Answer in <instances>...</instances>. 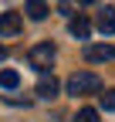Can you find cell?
Masks as SVG:
<instances>
[{
  "label": "cell",
  "instance_id": "6da1fadb",
  "mask_svg": "<svg viewBox=\"0 0 115 122\" xmlns=\"http://www.w3.org/2000/svg\"><path fill=\"white\" fill-rule=\"evenodd\" d=\"M64 88H68V95H91V92H102V78L95 71H75L64 81Z\"/></svg>",
  "mask_w": 115,
  "mask_h": 122
},
{
  "label": "cell",
  "instance_id": "7a4b0ae2",
  "mask_svg": "<svg viewBox=\"0 0 115 122\" xmlns=\"http://www.w3.org/2000/svg\"><path fill=\"white\" fill-rule=\"evenodd\" d=\"M27 61H31V68H37V71H48V68L54 65V44H51V41H41V44H34V48L27 51Z\"/></svg>",
  "mask_w": 115,
  "mask_h": 122
},
{
  "label": "cell",
  "instance_id": "3957f363",
  "mask_svg": "<svg viewBox=\"0 0 115 122\" xmlns=\"http://www.w3.org/2000/svg\"><path fill=\"white\" fill-rule=\"evenodd\" d=\"M20 27H24L20 14H14V10L0 14V37H14V34H20Z\"/></svg>",
  "mask_w": 115,
  "mask_h": 122
},
{
  "label": "cell",
  "instance_id": "277c9868",
  "mask_svg": "<svg viewBox=\"0 0 115 122\" xmlns=\"http://www.w3.org/2000/svg\"><path fill=\"white\" fill-rule=\"evenodd\" d=\"M85 58L91 65H98V61H115V48L112 44H88L85 48Z\"/></svg>",
  "mask_w": 115,
  "mask_h": 122
},
{
  "label": "cell",
  "instance_id": "5b68a950",
  "mask_svg": "<svg viewBox=\"0 0 115 122\" xmlns=\"http://www.w3.org/2000/svg\"><path fill=\"white\" fill-rule=\"evenodd\" d=\"M95 27L102 30V34H115V7H102V10H98Z\"/></svg>",
  "mask_w": 115,
  "mask_h": 122
},
{
  "label": "cell",
  "instance_id": "8992f818",
  "mask_svg": "<svg viewBox=\"0 0 115 122\" xmlns=\"http://www.w3.org/2000/svg\"><path fill=\"white\" fill-rule=\"evenodd\" d=\"M68 30H71V37L88 41V34H91V24H88V20H85L81 14H78V17H71V20H68Z\"/></svg>",
  "mask_w": 115,
  "mask_h": 122
},
{
  "label": "cell",
  "instance_id": "52a82bcc",
  "mask_svg": "<svg viewBox=\"0 0 115 122\" xmlns=\"http://www.w3.org/2000/svg\"><path fill=\"white\" fill-rule=\"evenodd\" d=\"M24 14H27V17H31V20H44L48 17V4H44V0H27V7H24Z\"/></svg>",
  "mask_w": 115,
  "mask_h": 122
},
{
  "label": "cell",
  "instance_id": "ba28073f",
  "mask_svg": "<svg viewBox=\"0 0 115 122\" xmlns=\"http://www.w3.org/2000/svg\"><path fill=\"white\" fill-rule=\"evenodd\" d=\"M58 88H61V85H58V78H48V75H44V78L37 81V88H34V92H37L41 98H54V95H58Z\"/></svg>",
  "mask_w": 115,
  "mask_h": 122
},
{
  "label": "cell",
  "instance_id": "9c48e42d",
  "mask_svg": "<svg viewBox=\"0 0 115 122\" xmlns=\"http://www.w3.org/2000/svg\"><path fill=\"white\" fill-rule=\"evenodd\" d=\"M17 85H20V75L17 71H10V68L0 71V88H17Z\"/></svg>",
  "mask_w": 115,
  "mask_h": 122
},
{
  "label": "cell",
  "instance_id": "30bf717a",
  "mask_svg": "<svg viewBox=\"0 0 115 122\" xmlns=\"http://www.w3.org/2000/svg\"><path fill=\"white\" fill-rule=\"evenodd\" d=\"M98 102H102V109H105V112H115V88H108L105 95H98Z\"/></svg>",
  "mask_w": 115,
  "mask_h": 122
},
{
  "label": "cell",
  "instance_id": "8fae6325",
  "mask_svg": "<svg viewBox=\"0 0 115 122\" xmlns=\"http://www.w3.org/2000/svg\"><path fill=\"white\" fill-rule=\"evenodd\" d=\"M75 122H98V109H78Z\"/></svg>",
  "mask_w": 115,
  "mask_h": 122
},
{
  "label": "cell",
  "instance_id": "7c38bea8",
  "mask_svg": "<svg viewBox=\"0 0 115 122\" xmlns=\"http://www.w3.org/2000/svg\"><path fill=\"white\" fill-rule=\"evenodd\" d=\"M4 58H7V48H4V44H0V61H4Z\"/></svg>",
  "mask_w": 115,
  "mask_h": 122
}]
</instances>
